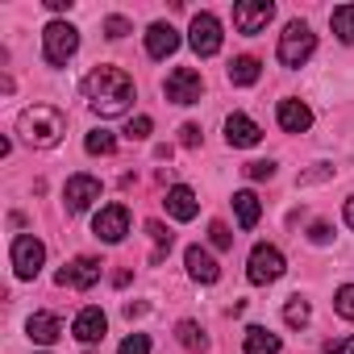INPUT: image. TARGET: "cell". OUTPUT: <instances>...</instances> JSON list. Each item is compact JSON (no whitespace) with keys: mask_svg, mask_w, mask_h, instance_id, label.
<instances>
[{"mask_svg":"<svg viewBox=\"0 0 354 354\" xmlns=\"http://www.w3.org/2000/svg\"><path fill=\"white\" fill-rule=\"evenodd\" d=\"M333 308H337L346 321H354V283H342V288H337V296H333Z\"/></svg>","mask_w":354,"mask_h":354,"instance_id":"83f0119b","label":"cell"},{"mask_svg":"<svg viewBox=\"0 0 354 354\" xmlns=\"http://www.w3.org/2000/svg\"><path fill=\"white\" fill-rule=\"evenodd\" d=\"M308 317H313V308H308V300H300V296H292V300L283 304V321H288L292 329H300V325H308Z\"/></svg>","mask_w":354,"mask_h":354,"instance_id":"d4e9b609","label":"cell"},{"mask_svg":"<svg viewBox=\"0 0 354 354\" xmlns=\"http://www.w3.org/2000/svg\"><path fill=\"white\" fill-rule=\"evenodd\" d=\"M104 329H109V317H104L96 304H88V308H80V313H75L71 333H75L80 342H88V346H92V342H100V337H104Z\"/></svg>","mask_w":354,"mask_h":354,"instance_id":"9a60e30c","label":"cell"},{"mask_svg":"<svg viewBox=\"0 0 354 354\" xmlns=\"http://www.w3.org/2000/svg\"><path fill=\"white\" fill-rule=\"evenodd\" d=\"M225 142L238 146V150H246V146H259L263 142V129L246 113H234V117H225Z\"/></svg>","mask_w":354,"mask_h":354,"instance_id":"5bb4252c","label":"cell"},{"mask_svg":"<svg viewBox=\"0 0 354 354\" xmlns=\"http://www.w3.org/2000/svg\"><path fill=\"white\" fill-rule=\"evenodd\" d=\"M42 263H46V246L34 234H17L13 238V271H17V279H34L42 271Z\"/></svg>","mask_w":354,"mask_h":354,"instance_id":"52a82bcc","label":"cell"},{"mask_svg":"<svg viewBox=\"0 0 354 354\" xmlns=\"http://www.w3.org/2000/svg\"><path fill=\"white\" fill-rule=\"evenodd\" d=\"M209 238H213V246H217V250H230V246H234V234H230V225H221V221H213V225H209Z\"/></svg>","mask_w":354,"mask_h":354,"instance_id":"f1b7e54d","label":"cell"},{"mask_svg":"<svg viewBox=\"0 0 354 354\" xmlns=\"http://www.w3.org/2000/svg\"><path fill=\"white\" fill-rule=\"evenodd\" d=\"M84 96H88V104H92V113H100V117H121V113H129V104H133V80L121 71V67H92L88 71V80H84Z\"/></svg>","mask_w":354,"mask_h":354,"instance_id":"6da1fadb","label":"cell"},{"mask_svg":"<svg viewBox=\"0 0 354 354\" xmlns=\"http://www.w3.org/2000/svg\"><path fill=\"white\" fill-rule=\"evenodd\" d=\"M150 129H154V121H150V117H133L125 133H129L133 142H146V138H150Z\"/></svg>","mask_w":354,"mask_h":354,"instance_id":"4dcf8cb0","label":"cell"},{"mask_svg":"<svg viewBox=\"0 0 354 354\" xmlns=\"http://www.w3.org/2000/svg\"><path fill=\"white\" fill-rule=\"evenodd\" d=\"M180 50V34H175L167 21H154L150 30H146V55L150 59H167V55H175Z\"/></svg>","mask_w":354,"mask_h":354,"instance_id":"2e32d148","label":"cell"},{"mask_svg":"<svg viewBox=\"0 0 354 354\" xmlns=\"http://www.w3.org/2000/svg\"><path fill=\"white\" fill-rule=\"evenodd\" d=\"M317 50V34L304 26V21H292L283 34H279V63L283 67H304Z\"/></svg>","mask_w":354,"mask_h":354,"instance_id":"277c9868","label":"cell"},{"mask_svg":"<svg viewBox=\"0 0 354 354\" xmlns=\"http://www.w3.org/2000/svg\"><path fill=\"white\" fill-rule=\"evenodd\" d=\"M162 92H167V100H171V104H196V100H201V92H205V80H201V71H196V67H175V71L167 75Z\"/></svg>","mask_w":354,"mask_h":354,"instance_id":"8992f818","label":"cell"},{"mask_svg":"<svg viewBox=\"0 0 354 354\" xmlns=\"http://www.w3.org/2000/svg\"><path fill=\"white\" fill-rule=\"evenodd\" d=\"M188 34H192V38H188V42H192V50H196L201 59H209V55H217V50H221V21H217L213 13H196Z\"/></svg>","mask_w":354,"mask_h":354,"instance_id":"8fae6325","label":"cell"},{"mask_svg":"<svg viewBox=\"0 0 354 354\" xmlns=\"http://www.w3.org/2000/svg\"><path fill=\"white\" fill-rule=\"evenodd\" d=\"M346 225H350V230H354V196H350V201H346Z\"/></svg>","mask_w":354,"mask_h":354,"instance_id":"f35d334b","label":"cell"},{"mask_svg":"<svg viewBox=\"0 0 354 354\" xmlns=\"http://www.w3.org/2000/svg\"><path fill=\"white\" fill-rule=\"evenodd\" d=\"M100 201V180H92V175H71L67 188H63V205L67 213H84Z\"/></svg>","mask_w":354,"mask_h":354,"instance_id":"7c38bea8","label":"cell"},{"mask_svg":"<svg viewBox=\"0 0 354 354\" xmlns=\"http://www.w3.org/2000/svg\"><path fill=\"white\" fill-rule=\"evenodd\" d=\"M175 337H180V346H184V350H192V354H201V350L209 346V337H205V329H201L196 321H180Z\"/></svg>","mask_w":354,"mask_h":354,"instance_id":"603a6c76","label":"cell"},{"mask_svg":"<svg viewBox=\"0 0 354 354\" xmlns=\"http://www.w3.org/2000/svg\"><path fill=\"white\" fill-rule=\"evenodd\" d=\"M184 263H188V275H192V279H201V283H217V279H221L217 259H213L209 250H201V246H188Z\"/></svg>","mask_w":354,"mask_h":354,"instance_id":"ac0fdd59","label":"cell"},{"mask_svg":"<svg viewBox=\"0 0 354 354\" xmlns=\"http://www.w3.org/2000/svg\"><path fill=\"white\" fill-rule=\"evenodd\" d=\"M142 313H146V304H125V317H129V321H133V317H142Z\"/></svg>","mask_w":354,"mask_h":354,"instance_id":"74e56055","label":"cell"},{"mask_svg":"<svg viewBox=\"0 0 354 354\" xmlns=\"http://www.w3.org/2000/svg\"><path fill=\"white\" fill-rule=\"evenodd\" d=\"M259 75H263V67H259L254 55H238L230 63V84L234 88H250V84H259Z\"/></svg>","mask_w":354,"mask_h":354,"instance_id":"ffe728a7","label":"cell"},{"mask_svg":"<svg viewBox=\"0 0 354 354\" xmlns=\"http://www.w3.org/2000/svg\"><path fill=\"white\" fill-rule=\"evenodd\" d=\"M162 209H167V217H175V221H192V217L201 213V201H196V192H192L188 184H175V188L167 192Z\"/></svg>","mask_w":354,"mask_h":354,"instance_id":"4fadbf2b","label":"cell"},{"mask_svg":"<svg viewBox=\"0 0 354 354\" xmlns=\"http://www.w3.org/2000/svg\"><path fill=\"white\" fill-rule=\"evenodd\" d=\"M129 30H133V26H129V21H125V17H109V21H104V34H109V38H113V42H117V38H125V34H129Z\"/></svg>","mask_w":354,"mask_h":354,"instance_id":"d6a6232c","label":"cell"},{"mask_svg":"<svg viewBox=\"0 0 354 354\" xmlns=\"http://www.w3.org/2000/svg\"><path fill=\"white\" fill-rule=\"evenodd\" d=\"M246 175H250V180H271L275 162H246Z\"/></svg>","mask_w":354,"mask_h":354,"instance_id":"e575fe53","label":"cell"},{"mask_svg":"<svg viewBox=\"0 0 354 354\" xmlns=\"http://www.w3.org/2000/svg\"><path fill=\"white\" fill-rule=\"evenodd\" d=\"M275 117H279V125H283L288 133H304V129L313 125V109H308L304 100H279Z\"/></svg>","mask_w":354,"mask_h":354,"instance_id":"e0dca14e","label":"cell"},{"mask_svg":"<svg viewBox=\"0 0 354 354\" xmlns=\"http://www.w3.org/2000/svg\"><path fill=\"white\" fill-rule=\"evenodd\" d=\"M121 354H150V337L146 333H129L121 342Z\"/></svg>","mask_w":354,"mask_h":354,"instance_id":"f546056e","label":"cell"},{"mask_svg":"<svg viewBox=\"0 0 354 354\" xmlns=\"http://www.w3.org/2000/svg\"><path fill=\"white\" fill-rule=\"evenodd\" d=\"M283 267H288V263H283V254H279L275 246L259 242V246L250 250V263H246V279L263 288V283H275V279L283 275Z\"/></svg>","mask_w":354,"mask_h":354,"instance_id":"5b68a950","label":"cell"},{"mask_svg":"<svg viewBox=\"0 0 354 354\" xmlns=\"http://www.w3.org/2000/svg\"><path fill=\"white\" fill-rule=\"evenodd\" d=\"M275 17V5L271 0H242V5H234V30L238 34H263L267 21Z\"/></svg>","mask_w":354,"mask_h":354,"instance_id":"ba28073f","label":"cell"},{"mask_svg":"<svg viewBox=\"0 0 354 354\" xmlns=\"http://www.w3.org/2000/svg\"><path fill=\"white\" fill-rule=\"evenodd\" d=\"M246 354H279V337L263 325H250L246 329Z\"/></svg>","mask_w":354,"mask_h":354,"instance_id":"7402d4cb","label":"cell"},{"mask_svg":"<svg viewBox=\"0 0 354 354\" xmlns=\"http://www.w3.org/2000/svg\"><path fill=\"white\" fill-rule=\"evenodd\" d=\"M146 234L158 242V250H154V263H158V259H162V250H171V230H167L162 221H146Z\"/></svg>","mask_w":354,"mask_h":354,"instance_id":"4316f807","label":"cell"},{"mask_svg":"<svg viewBox=\"0 0 354 354\" xmlns=\"http://www.w3.org/2000/svg\"><path fill=\"white\" fill-rule=\"evenodd\" d=\"M234 213H238V225L242 230H254L259 217H263V205H259L254 192H234Z\"/></svg>","mask_w":354,"mask_h":354,"instance_id":"44dd1931","label":"cell"},{"mask_svg":"<svg viewBox=\"0 0 354 354\" xmlns=\"http://www.w3.org/2000/svg\"><path fill=\"white\" fill-rule=\"evenodd\" d=\"M329 26H333V34H337L342 42H354V5H337V9L329 13Z\"/></svg>","mask_w":354,"mask_h":354,"instance_id":"cb8c5ba5","label":"cell"},{"mask_svg":"<svg viewBox=\"0 0 354 354\" xmlns=\"http://www.w3.org/2000/svg\"><path fill=\"white\" fill-rule=\"evenodd\" d=\"M329 234H333V230H329L325 221H317V225L308 230V242H317V246H325V242H329Z\"/></svg>","mask_w":354,"mask_h":354,"instance_id":"8d00e7d4","label":"cell"},{"mask_svg":"<svg viewBox=\"0 0 354 354\" xmlns=\"http://www.w3.org/2000/svg\"><path fill=\"white\" fill-rule=\"evenodd\" d=\"M100 271H104V263H100V259H92V254H80V259H71V263L59 271V288L88 292V288L100 279Z\"/></svg>","mask_w":354,"mask_h":354,"instance_id":"30bf717a","label":"cell"},{"mask_svg":"<svg viewBox=\"0 0 354 354\" xmlns=\"http://www.w3.org/2000/svg\"><path fill=\"white\" fill-rule=\"evenodd\" d=\"M321 354H354V333H350V337H333V342H325Z\"/></svg>","mask_w":354,"mask_h":354,"instance_id":"836d02e7","label":"cell"},{"mask_svg":"<svg viewBox=\"0 0 354 354\" xmlns=\"http://www.w3.org/2000/svg\"><path fill=\"white\" fill-rule=\"evenodd\" d=\"M92 234H96L100 242L117 246V242L129 234V209H125V205H104V209L96 213V221H92Z\"/></svg>","mask_w":354,"mask_h":354,"instance_id":"9c48e42d","label":"cell"},{"mask_svg":"<svg viewBox=\"0 0 354 354\" xmlns=\"http://www.w3.org/2000/svg\"><path fill=\"white\" fill-rule=\"evenodd\" d=\"M17 133H21L26 146L50 150V146H59V138L67 133V117H63L59 109H50V104H34V109H26V113L17 117Z\"/></svg>","mask_w":354,"mask_h":354,"instance_id":"7a4b0ae2","label":"cell"},{"mask_svg":"<svg viewBox=\"0 0 354 354\" xmlns=\"http://www.w3.org/2000/svg\"><path fill=\"white\" fill-rule=\"evenodd\" d=\"M75 50H80V30L71 21H50L42 30V55L50 67H67L75 59Z\"/></svg>","mask_w":354,"mask_h":354,"instance_id":"3957f363","label":"cell"},{"mask_svg":"<svg viewBox=\"0 0 354 354\" xmlns=\"http://www.w3.org/2000/svg\"><path fill=\"white\" fill-rule=\"evenodd\" d=\"M180 142H184V146H201V125H192V121L180 125Z\"/></svg>","mask_w":354,"mask_h":354,"instance_id":"d590c367","label":"cell"},{"mask_svg":"<svg viewBox=\"0 0 354 354\" xmlns=\"http://www.w3.org/2000/svg\"><path fill=\"white\" fill-rule=\"evenodd\" d=\"M84 146H88V154H113V150H117V138H113L109 129H92V133L84 138Z\"/></svg>","mask_w":354,"mask_h":354,"instance_id":"484cf974","label":"cell"},{"mask_svg":"<svg viewBox=\"0 0 354 354\" xmlns=\"http://www.w3.org/2000/svg\"><path fill=\"white\" fill-rule=\"evenodd\" d=\"M26 333H30L38 346H50V342L63 337V321H59L55 313H34V317L26 321Z\"/></svg>","mask_w":354,"mask_h":354,"instance_id":"d6986e66","label":"cell"},{"mask_svg":"<svg viewBox=\"0 0 354 354\" xmlns=\"http://www.w3.org/2000/svg\"><path fill=\"white\" fill-rule=\"evenodd\" d=\"M329 175H333V167H329V162H317L313 171H304V175H300L296 184H321V180H329Z\"/></svg>","mask_w":354,"mask_h":354,"instance_id":"1f68e13d","label":"cell"}]
</instances>
